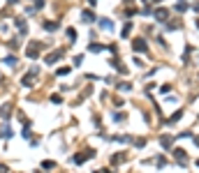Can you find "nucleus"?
<instances>
[{
    "label": "nucleus",
    "mask_w": 199,
    "mask_h": 173,
    "mask_svg": "<svg viewBox=\"0 0 199 173\" xmlns=\"http://www.w3.org/2000/svg\"><path fill=\"white\" fill-rule=\"evenodd\" d=\"M42 51V44L39 42H30L28 44V49H26V56L28 58H37V53Z\"/></svg>",
    "instance_id": "f257e3e1"
},
{
    "label": "nucleus",
    "mask_w": 199,
    "mask_h": 173,
    "mask_svg": "<svg viewBox=\"0 0 199 173\" xmlns=\"http://www.w3.org/2000/svg\"><path fill=\"white\" fill-rule=\"evenodd\" d=\"M95 152L93 150H86V152H81V155H74V164H81L84 159H88V157H93Z\"/></svg>",
    "instance_id": "f03ea898"
},
{
    "label": "nucleus",
    "mask_w": 199,
    "mask_h": 173,
    "mask_svg": "<svg viewBox=\"0 0 199 173\" xmlns=\"http://www.w3.org/2000/svg\"><path fill=\"white\" fill-rule=\"evenodd\" d=\"M35 74H37V72H30L28 76H23V79H21V85H32V83H35Z\"/></svg>",
    "instance_id": "7ed1b4c3"
},
{
    "label": "nucleus",
    "mask_w": 199,
    "mask_h": 173,
    "mask_svg": "<svg viewBox=\"0 0 199 173\" xmlns=\"http://www.w3.org/2000/svg\"><path fill=\"white\" fill-rule=\"evenodd\" d=\"M167 16H169V12L164 9V7H160V9H155V19H157V21H164Z\"/></svg>",
    "instance_id": "20e7f679"
},
{
    "label": "nucleus",
    "mask_w": 199,
    "mask_h": 173,
    "mask_svg": "<svg viewBox=\"0 0 199 173\" xmlns=\"http://www.w3.org/2000/svg\"><path fill=\"white\" fill-rule=\"evenodd\" d=\"M132 46H134L137 51H146V42H144V39H134V42H132Z\"/></svg>",
    "instance_id": "39448f33"
},
{
    "label": "nucleus",
    "mask_w": 199,
    "mask_h": 173,
    "mask_svg": "<svg viewBox=\"0 0 199 173\" xmlns=\"http://www.w3.org/2000/svg\"><path fill=\"white\" fill-rule=\"evenodd\" d=\"M16 28H19V30H21V32H26V19H21V16H19V19H16Z\"/></svg>",
    "instance_id": "423d86ee"
},
{
    "label": "nucleus",
    "mask_w": 199,
    "mask_h": 173,
    "mask_svg": "<svg viewBox=\"0 0 199 173\" xmlns=\"http://www.w3.org/2000/svg\"><path fill=\"white\" fill-rule=\"evenodd\" d=\"M0 136L9 139V136H12V129H9V127H7V125H2V127H0Z\"/></svg>",
    "instance_id": "0eeeda50"
},
{
    "label": "nucleus",
    "mask_w": 199,
    "mask_h": 173,
    "mask_svg": "<svg viewBox=\"0 0 199 173\" xmlns=\"http://www.w3.org/2000/svg\"><path fill=\"white\" fill-rule=\"evenodd\" d=\"M174 155H176V159H178V162H181V164H185V159H188V155H185L183 150H176V152H174Z\"/></svg>",
    "instance_id": "6e6552de"
},
{
    "label": "nucleus",
    "mask_w": 199,
    "mask_h": 173,
    "mask_svg": "<svg viewBox=\"0 0 199 173\" xmlns=\"http://www.w3.org/2000/svg\"><path fill=\"white\" fill-rule=\"evenodd\" d=\"M100 26L104 28V30H114V23H111V21H107V19H102V21H100Z\"/></svg>",
    "instance_id": "1a4fd4ad"
},
{
    "label": "nucleus",
    "mask_w": 199,
    "mask_h": 173,
    "mask_svg": "<svg viewBox=\"0 0 199 173\" xmlns=\"http://www.w3.org/2000/svg\"><path fill=\"white\" fill-rule=\"evenodd\" d=\"M81 16H84V21H95V14H93L90 9H86V12H84Z\"/></svg>",
    "instance_id": "9d476101"
},
{
    "label": "nucleus",
    "mask_w": 199,
    "mask_h": 173,
    "mask_svg": "<svg viewBox=\"0 0 199 173\" xmlns=\"http://www.w3.org/2000/svg\"><path fill=\"white\" fill-rule=\"evenodd\" d=\"M0 115H2V118H5V120H7V118H9V106H2V109H0Z\"/></svg>",
    "instance_id": "9b49d317"
},
{
    "label": "nucleus",
    "mask_w": 199,
    "mask_h": 173,
    "mask_svg": "<svg viewBox=\"0 0 199 173\" xmlns=\"http://www.w3.org/2000/svg\"><path fill=\"white\" fill-rule=\"evenodd\" d=\"M58 58H60V51H56V53H51V56L47 58V63H56Z\"/></svg>",
    "instance_id": "f8f14e48"
},
{
    "label": "nucleus",
    "mask_w": 199,
    "mask_h": 173,
    "mask_svg": "<svg viewBox=\"0 0 199 173\" xmlns=\"http://www.w3.org/2000/svg\"><path fill=\"white\" fill-rule=\"evenodd\" d=\"M160 143H162V146H164V150H169V146H171V139L162 136V139H160Z\"/></svg>",
    "instance_id": "ddd939ff"
},
{
    "label": "nucleus",
    "mask_w": 199,
    "mask_h": 173,
    "mask_svg": "<svg viewBox=\"0 0 199 173\" xmlns=\"http://www.w3.org/2000/svg\"><path fill=\"white\" fill-rule=\"evenodd\" d=\"M44 28H47V30H56V28H58V23H53V21H47V23H44Z\"/></svg>",
    "instance_id": "4468645a"
},
{
    "label": "nucleus",
    "mask_w": 199,
    "mask_h": 173,
    "mask_svg": "<svg viewBox=\"0 0 199 173\" xmlns=\"http://www.w3.org/2000/svg\"><path fill=\"white\" fill-rule=\"evenodd\" d=\"M42 168H47V171H51V168H53V162H49V159H47V162H42Z\"/></svg>",
    "instance_id": "2eb2a0df"
},
{
    "label": "nucleus",
    "mask_w": 199,
    "mask_h": 173,
    "mask_svg": "<svg viewBox=\"0 0 199 173\" xmlns=\"http://www.w3.org/2000/svg\"><path fill=\"white\" fill-rule=\"evenodd\" d=\"M176 9H178V12H185V9H188V5H185V2H178Z\"/></svg>",
    "instance_id": "dca6fc26"
},
{
    "label": "nucleus",
    "mask_w": 199,
    "mask_h": 173,
    "mask_svg": "<svg viewBox=\"0 0 199 173\" xmlns=\"http://www.w3.org/2000/svg\"><path fill=\"white\" fill-rule=\"evenodd\" d=\"M67 37H69V39H77V32H74V28H69V30H67Z\"/></svg>",
    "instance_id": "f3484780"
},
{
    "label": "nucleus",
    "mask_w": 199,
    "mask_h": 173,
    "mask_svg": "<svg viewBox=\"0 0 199 173\" xmlns=\"http://www.w3.org/2000/svg\"><path fill=\"white\" fill-rule=\"evenodd\" d=\"M104 46H100V44H90V51H102Z\"/></svg>",
    "instance_id": "a211bd4d"
},
{
    "label": "nucleus",
    "mask_w": 199,
    "mask_h": 173,
    "mask_svg": "<svg viewBox=\"0 0 199 173\" xmlns=\"http://www.w3.org/2000/svg\"><path fill=\"white\" fill-rule=\"evenodd\" d=\"M67 72H69L67 67H60V69H58V76H65V74H67Z\"/></svg>",
    "instance_id": "6ab92c4d"
},
{
    "label": "nucleus",
    "mask_w": 199,
    "mask_h": 173,
    "mask_svg": "<svg viewBox=\"0 0 199 173\" xmlns=\"http://www.w3.org/2000/svg\"><path fill=\"white\" fill-rule=\"evenodd\" d=\"M130 28H132V26H130V23H127V26H125V28H123V37H127V35H130Z\"/></svg>",
    "instance_id": "aec40b11"
},
{
    "label": "nucleus",
    "mask_w": 199,
    "mask_h": 173,
    "mask_svg": "<svg viewBox=\"0 0 199 173\" xmlns=\"http://www.w3.org/2000/svg\"><path fill=\"white\" fill-rule=\"evenodd\" d=\"M0 173H9V168H7V166H0Z\"/></svg>",
    "instance_id": "412c9836"
},
{
    "label": "nucleus",
    "mask_w": 199,
    "mask_h": 173,
    "mask_svg": "<svg viewBox=\"0 0 199 173\" xmlns=\"http://www.w3.org/2000/svg\"><path fill=\"white\" fill-rule=\"evenodd\" d=\"M88 2H90V5H97V0H88Z\"/></svg>",
    "instance_id": "4be33fe9"
},
{
    "label": "nucleus",
    "mask_w": 199,
    "mask_h": 173,
    "mask_svg": "<svg viewBox=\"0 0 199 173\" xmlns=\"http://www.w3.org/2000/svg\"><path fill=\"white\" fill-rule=\"evenodd\" d=\"M7 2H12V5H14V2H19V0H7Z\"/></svg>",
    "instance_id": "5701e85b"
},
{
    "label": "nucleus",
    "mask_w": 199,
    "mask_h": 173,
    "mask_svg": "<svg viewBox=\"0 0 199 173\" xmlns=\"http://www.w3.org/2000/svg\"><path fill=\"white\" fill-rule=\"evenodd\" d=\"M197 164H199V162H197Z\"/></svg>",
    "instance_id": "b1692460"
}]
</instances>
